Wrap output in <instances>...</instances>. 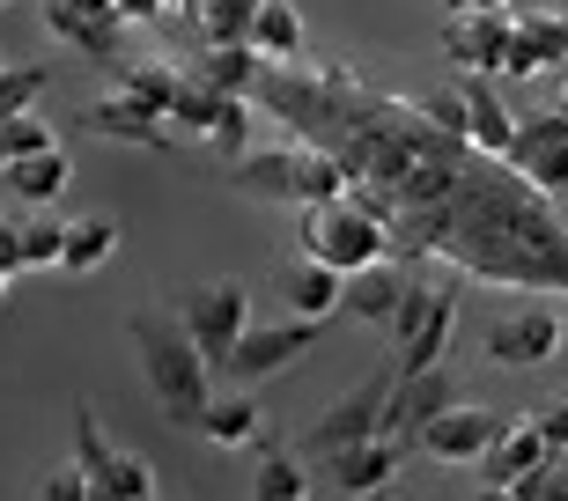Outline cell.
I'll use <instances>...</instances> for the list:
<instances>
[{"instance_id":"1","label":"cell","mask_w":568,"mask_h":501,"mask_svg":"<svg viewBox=\"0 0 568 501\" xmlns=\"http://www.w3.org/2000/svg\"><path fill=\"white\" fill-rule=\"evenodd\" d=\"M126 333H133V355H141V376H148V391H155V406H163V420L200 428V413H207V398H214V369L200 361L185 325L163 310H133Z\"/></svg>"},{"instance_id":"2","label":"cell","mask_w":568,"mask_h":501,"mask_svg":"<svg viewBox=\"0 0 568 501\" xmlns=\"http://www.w3.org/2000/svg\"><path fill=\"white\" fill-rule=\"evenodd\" d=\"M384 250H392V229H384L377 200H362V192H333V200L303 207V258H317V266L355 273V266H377Z\"/></svg>"},{"instance_id":"3","label":"cell","mask_w":568,"mask_h":501,"mask_svg":"<svg viewBox=\"0 0 568 501\" xmlns=\"http://www.w3.org/2000/svg\"><path fill=\"white\" fill-rule=\"evenodd\" d=\"M178 325H185V339L200 347V361L222 369V361L236 355V339L252 333V288H244V280H207V288L185 295Z\"/></svg>"},{"instance_id":"4","label":"cell","mask_w":568,"mask_h":501,"mask_svg":"<svg viewBox=\"0 0 568 501\" xmlns=\"http://www.w3.org/2000/svg\"><path fill=\"white\" fill-rule=\"evenodd\" d=\"M561 333H568V317L554 310V303H509V310L487 317L480 355L495 361V369H539V361L561 355Z\"/></svg>"},{"instance_id":"5","label":"cell","mask_w":568,"mask_h":501,"mask_svg":"<svg viewBox=\"0 0 568 501\" xmlns=\"http://www.w3.org/2000/svg\"><path fill=\"white\" fill-rule=\"evenodd\" d=\"M458 333V295L450 288H414L406 280L399 310H392V339H399V376L414 369H443V347Z\"/></svg>"},{"instance_id":"6","label":"cell","mask_w":568,"mask_h":501,"mask_svg":"<svg viewBox=\"0 0 568 501\" xmlns=\"http://www.w3.org/2000/svg\"><path fill=\"white\" fill-rule=\"evenodd\" d=\"M317 333H325V325H311V317H281V325H258L252 317V333L236 339V355L222 361V369L236 376V391H252V384H266V376L295 369V361L317 347Z\"/></svg>"},{"instance_id":"7","label":"cell","mask_w":568,"mask_h":501,"mask_svg":"<svg viewBox=\"0 0 568 501\" xmlns=\"http://www.w3.org/2000/svg\"><path fill=\"white\" fill-rule=\"evenodd\" d=\"M495 436H503V413H495V406H465V398H450L443 413H428L422 428H414V450H422L428 464H480Z\"/></svg>"},{"instance_id":"8","label":"cell","mask_w":568,"mask_h":501,"mask_svg":"<svg viewBox=\"0 0 568 501\" xmlns=\"http://www.w3.org/2000/svg\"><path fill=\"white\" fill-rule=\"evenodd\" d=\"M503 163L517 170L539 200H547V192H568V119H554V111H547V119H539V111H531V119H517Z\"/></svg>"},{"instance_id":"9","label":"cell","mask_w":568,"mask_h":501,"mask_svg":"<svg viewBox=\"0 0 568 501\" xmlns=\"http://www.w3.org/2000/svg\"><path fill=\"white\" fill-rule=\"evenodd\" d=\"M509 30H517V8H458L443 16V60H458L465 74H503Z\"/></svg>"},{"instance_id":"10","label":"cell","mask_w":568,"mask_h":501,"mask_svg":"<svg viewBox=\"0 0 568 501\" xmlns=\"http://www.w3.org/2000/svg\"><path fill=\"white\" fill-rule=\"evenodd\" d=\"M44 30L97 67H119V44H126V22L111 16V0H44Z\"/></svg>"},{"instance_id":"11","label":"cell","mask_w":568,"mask_h":501,"mask_svg":"<svg viewBox=\"0 0 568 501\" xmlns=\"http://www.w3.org/2000/svg\"><path fill=\"white\" fill-rule=\"evenodd\" d=\"M384 398H392V384H362V391H347L333 406V413L317 420L311 436H303V458H333V450H347V442H369V436H384Z\"/></svg>"},{"instance_id":"12","label":"cell","mask_w":568,"mask_h":501,"mask_svg":"<svg viewBox=\"0 0 568 501\" xmlns=\"http://www.w3.org/2000/svg\"><path fill=\"white\" fill-rule=\"evenodd\" d=\"M568 67V22L561 16H517L503 52V82H531V74H561Z\"/></svg>"},{"instance_id":"13","label":"cell","mask_w":568,"mask_h":501,"mask_svg":"<svg viewBox=\"0 0 568 501\" xmlns=\"http://www.w3.org/2000/svg\"><path fill=\"white\" fill-rule=\"evenodd\" d=\"M339 280H347V273H333V266H317V258L295 250L288 266H281V310L325 325V317H339Z\"/></svg>"},{"instance_id":"14","label":"cell","mask_w":568,"mask_h":501,"mask_svg":"<svg viewBox=\"0 0 568 501\" xmlns=\"http://www.w3.org/2000/svg\"><path fill=\"white\" fill-rule=\"evenodd\" d=\"M547 458H554V450L539 442L531 420H503V436L487 442V458H480V487H517V480H531Z\"/></svg>"},{"instance_id":"15","label":"cell","mask_w":568,"mask_h":501,"mask_svg":"<svg viewBox=\"0 0 568 501\" xmlns=\"http://www.w3.org/2000/svg\"><path fill=\"white\" fill-rule=\"evenodd\" d=\"M325 472H333L347 494H377V487H392V472H399V436H369V442H347V450H333L325 458Z\"/></svg>"},{"instance_id":"16","label":"cell","mask_w":568,"mask_h":501,"mask_svg":"<svg viewBox=\"0 0 568 501\" xmlns=\"http://www.w3.org/2000/svg\"><path fill=\"white\" fill-rule=\"evenodd\" d=\"M465 141L480 155H509V133H517V111L495 96V74H465Z\"/></svg>"},{"instance_id":"17","label":"cell","mask_w":568,"mask_h":501,"mask_svg":"<svg viewBox=\"0 0 568 501\" xmlns=\"http://www.w3.org/2000/svg\"><path fill=\"white\" fill-rule=\"evenodd\" d=\"M82 133H97V141H126V147H163L170 133H163V119L155 111H141L133 96H97V104L82 111Z\"/></svg>"},{"instance_id":"18","label":"cell","mask_w":568,"mask_h":501,"mask_svg":"<svg viewBox=\"0 0 568 501\" xmlns=\"http://www.w3.org/2000/svg\"><path fill=\"white\" fill-rule=\"evenodd\" d=\"M0 185L16 192L22 207H52V200L74 185V163H67V147L52 141V147H38V155H16V163L0 170Z\"/></svg>"},{"instance_id":"19","label":"cell","mask_w":568,"mask_h":501,"mask_svg":"<svg viewBox=\"0 0 568 501\" xmlns=\"http://www.w3.org/2000/svg\"><path fill=\"white\" fill-rule=\"evenodd\" d=\"M399 295H406V273L392 266V258H377V266H355L347 280H339V310H347V317H369V325H392Z\"/></svg>"},{"instance_id":"20","label":"cell","mask_w":568,"mask_h":501,"mask_svg":"<svg viewBox=\"0 0 568 501\" xmlns=\"http://www.w3.org/2000/svg\"><path fill=\"white\" fill-rule=\"evenodd\" d=\"M119 222L111 214H74L67 222V244H60V273H74V280H89V273H104L111 258H119Z\"/></svg>"},{"instance_id":"21","label":"cell","mask_w":568,"mask_h":501,"mask_svg":"<svg viewBox=\"0 0 568 501\" xmlns=\"http://www.w3.org/2000/svg\"><path fill=\"white\" fill-rule=\"evenodd\" d=\"M200 436L214 442V450H252L258 436H266V420H258V398L252 391H214L207 413H200Z\"/></svg>"},{"instance_id":"22","label":"cell","mask_w":568,"mask_h":501,"mask_svg":"<svg viewBox=\"0 0 568 501\" xmlns=\"http://www.w3.org/2000/svg\"><path fill=\"white\" fill-rule=\"evenodd\" d=\"M244 44H252L266 67H303V16H295V0H258Z\"/></svg>"},{"instance_id":"23","label":"cell","mask_w":568,"mask_h":501,"mask_svg":"<svg viewBox=\"0 0 568 501\" xmlns=\"http://www.w3.org/2000/svg\"><path fill=\"white\" fill-rule=\"evenodd\" d=\"M192 82L214 89V96H252V89H258V52H252V44H200Z\"/></svg>"},{"instance_id":"24","label":"cell","mask_w":568,"mask_h":501,"mask_svg":"<svg viewBox=\"0 0 568 501\" xmlns=\"http://www.w3.org/2000/svg\"><path fill=\"white\" fill-rule=\"evenodd\" d=\"M178 82H185V67H178V60H133L126 74H119V96H133L141 111L170 119V104H178Z\"/></svg>"},{"instance_id":"25","label":"cell","mask_w":568,"mask_h":501,"mask_svg":"<svg viewBox=\"0 0 568 501\" xmlns=\"http://www.w3.org/2000/svg\"><path fill=\"white\" fill-rule=\"evenodd\" d=\"M185 8H192V38L200 44H244L258 16V0H185Z\"/></svg>"},{"instance_id":"26","label":"cell","mask_w":568,"mask_h":501,"mask_svg":"<svg viewBox=\"0 0 568 501\" xmlns=\"http://www.w3.org/2000/svg\"><path fill=\"white\" fill-rule=\"evenodd\" d=\"M311 494V472H303V458L295 450H266L252 472V501H303Z\"/></svg>"},{"instance_id":"27","label":"cell","mask_w":568,"mask_h":501,"mask_svg":"<svg viewBox=\"0 0 568 501\" xmlns=\"http://www.w3.org/2000/svg\"><path fill=\"white\" fill-rule=\"evenodd\" d=\"M236 185L258 200H295V147L281 155H236Z\"/></svg>"},{"instance_id":"28","label":"cell","mask_w":568,"mask_h":501,"mask_svg":"<svg viewBox=\"0 0 568 501\" xmlns=\"http://www.w3.org/2000/svg\"><path fill=\"white\" fill-rule=\"evenodd\" d=\"M333 192H347V170L333 155H317V147H295V207H317Z\"/></svg>"},{"instance_id":"29","label":"cell","mask_w":568,"mask_h":501,"mask_svg":"<svg viewBox=\"0 0 568 501\" xmlns=\"http://www.w3.org/2000/svg\"><path fill=\"white\" fill-rule=\"evenodd\" d=\"M16 236H22V273H60L67 222H52V214H30V222H16Z\"/></svg>"},{"instance_id":"30","label":"cell","mask_w":568,"mask_h":501,"mask_svg":"<svg viewBox=\"0 0 568 501\" xmlns=\"http://www.w3.org/2000/svg\"><path fill=\"white\" fill-rule=\"evenodd\" d=\"M422 119L436 125V133H450V141H465V89H428Z\"/></svg>"},{"instance_id":"31","label":"cell","mask_w":568,"mask_h":501,"mask_svg":"<svg viewBox=\"0 0 568 501\" xmlns=\"http://www.w3.org/2000/svg\"><path fill=\"white\" fill-rule=\"evenodd\" d=\"M517 501H568V458H547L531 480H517Z\"/></svg>"},{"instance_id":"32","label":"cell","mask_w":568,"mask_h":501,"mask_svg":"<svg viewBox=\"0 0 568 501\" xmlns=\"http://www.w3.org/2000/svg\"><path fill=\"white\" fill-rule=\"evenodd\" d=\"M0 133H8V163H16V155H38V147H52V125H44L38 111H22V119H8Z\"/></svg>"},{"instance_id":"33","label":"cell","mask_w":568,"mask_h":501,"mask_svg":"<svg viewBox=\"0 0 568 501\" xmlns=\"http://www.w3.org/2000/svg\"><path fill=\"white\" fill-rule=\"evenodd\" d=\"M82 494H89V472L74 458L52 464V472H44V487H38V501H82Z\"/></svg>"},{"instance_id":"34","label":"cell","mask_w":568,"mask_h":501,"mask_svg":"<svg viewBox=\"0 0 568 501\" xmlns=\"http://www.w3.org/2000/svg\"><path fill=\"white\" fill-rule=\"evenodd\" d=\"M111 16L126 22V30H133V22H163V16H170V0H111Z\"/></svg>"},{"instance_id":"35","label":"cell","mask_w":568,"mask_h":501,"mask_svg":"<svg viewBox=\"0 0 568 501\" xmlns=\"http://www.w3.org/2000/svg\"><path fill=\"white\" fill-rule=\"evenodd\" d=\"M0 273H8V280L22 273V236H16V222H0Z\"/></svg>"},{"instance_id":"36","label":"cell","mask_w":568,"mask_h":501,"mask_svg":"<svg viewBox=\"0 0 568 501\" xmlns=\"http://www.w3.org/2000/svg\"><path fill=\"white\" fill-rule=\"evenodd\" d=\"M554 119H568V67H561V82H554Z\"/></svg>"},{"instance_id":"37","label":"cell","mask_w":568,"mask_h":501,"mask_svg":"<svg viewBox=\"0 0 568 501\" xmlns=\"http://www.w3.org/2000/svg\"><path fill=\"white\" fill-rule=\"evenodd\" d=\"M473 501H517V487H480Z\"/></svg>"},{"instance_id":"38","label":"cell","mask_w":568,"mask_h":501,"mask_svg":"<svg viewBox=\"0 0 568 501\" xmlns=\"http://www.w3.org/2000/svg\"><path fill=\"white\" fill-rule=\"evenodd\" d=\"M443 8L458 16V8H509V0H443Z\"/></svg>"},{"instance_id":"39","label":"cell","mask_w":568,"mask_h":501,"mask_svg":"<svg viewBox=\"0 0 568 501\" xmlns=\"http://www.w3.org/2000/svg\"><path fill=\"white\" fill-rule=\"evenodd\" d=\"M82 501H119V494H104V487H89V494H82Z\"/></svg>"},{"instance_id":"40","label":"cell","mask_w":568,"mask_h":501,"mask_svg":"<svg viewBox=\"0 0 568 501\" xmlns=\"http://www.w3.org/2000/svg\"><path fill=\"white\" fill-rule=\"evenodd\" d=\"M554 361H568V333H561V355H554Z\"/></svg>"},{"instance_id":"41","label":"cell","mask_w":568,"mask_h":501,"mask_svg":"<svg viewBox=\"0 0 568 501\" xmlns=\"http://www.w3.org/2000/svg\"><path fill=\"white\" fill-rule=\"evenodd\" d=\"M0 303H8V273H0Z\"/></svg>"},{"instance_id":"42","label":"cell","mask_w":568,"mask_h":501,"mask_svg":"<svg viewBox=\"0 0 568 501\" xmlns=\"http://www.w3.org/2000/svg\"><path fill=\"white\" fill-rule=\"evenodd\" d=\"M554 16H561V22H568V0H561V8H554Z\"/></svg>"},{"instance_id":"43","label":"cell","mask_w":568,"mask_h":501,"mask_svg":"<svg viewBox=\"0 0 568 501\" xmlns=\"http://www.w3.org/2000/svg\"><path fill=\"white\" fill-rule=\"evenodd\" d=\"M0 67H8V52H0Z\"/></svg>"},{"instance_id":"44","label":"cell","mask_w":568,"mask_h":501,"mask_svg":"<svg viewBox=\"0 0 568 501\" xmlns=\"http://www.w3.org/2000/svg\"><path fill=\"white\" fill-rule=\"evenodd\" d=\"M0 8H8V0H0Z\"/></svg>"},{"instance_id":"45","label":"cell","mask_w":568,"mask_h":501,"mask_svg":"<svg viewBox=\"0 0 568 501\" xmlns=\"http://www.w3.org/2000/svg\"><path fill=\"white\" fill-rule=\"evenodd\" d=\"M303 501H311V494H303Z\"/></svg>"}]
</instances>
